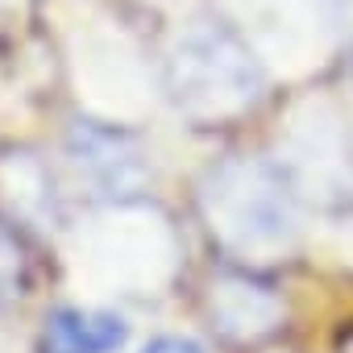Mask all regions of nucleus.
Listing matches in <instances>:
<instances>
[{
    "label": "nucleus",
    "mask_w": 353,
    "mask_h": 353,
    "mask_svg": "<svg viewBox=\"0 0 353 353\" xmlns=\"http://www.w3.org/2000/svg\"><path fill=\"white\" fill-rule=\"evenodd\" d=\"M208 233L237 258H279L295 245V188L266 158H225L200 179Z\"/></svg>",
    "instance_id": "1"
},
{
    "label": "nucleus",
    "mask_w": 353,
    "mask_h": 353,
    "mask_svg": "<svg viewBox=\"0 0 353 353\" xmlns=\"http://www.w3.org/2000/svg\"><path fill=\"white\" fill-rule=\"evenodd\" d=\"M166 92L192 121H229L258 104L262 67L229 26L192 21L166 50Z\"/></svg>",
    "instance_id": "2"
},
{
    "label": "nucleus",
    "mask_w": 353,
    "mask_h": 353,
    "mask_svg": "<svg viewBox=\"0 0 353 353\" xmlns=\"http://www.w3.org/2000/svg\"><path fill=\"white\" fill-rule=\"evenodd\" d=\"M283 174L295 196L336 212L353 208V125L336 104H303L283 133Z\"/></svg>",
    "instance_id": "3"
},
{
    "label": "nucleus",
    "mask_w": 353,
    "mask_h": 353,
    "mask_svg": "<svg viewBox=\"0 0 353 353\" xmlns=\"http://www.w3.org/2000/svg\"><path fill=\"white\" fill-rule=\"evenodd\" d=\"M71 158L79 166V174L112 200L137 196L150 183V158L145 150L121 133V129H104V125H79L71 133Z\"/></svg>",
    "instance_id": "4"
},
{
    "label": "nucleus",
    "mask_w": 353,
    "mask_h": 353,
    "mask_svg": "<svg viewBox=\"0 0 353 353\" xmlns=\"http://www.w3.org/2000/svg\"><path fill=\"white\" fill-rule=\"evenodd\" d=\"M204 307H208L212 328L225 341H237V345L266 341L270 332H279V324L287 316L283 299L266 283H258L250 274H216L208 283Z\"/></svg>",
    "instance_id": "5"
},
{
    "label": "nucleus",
    "mask_w": 353,
    "mask_h": 353,
    "mask_svg": "<svg viewBox=\"0 0 353 353\" xmlns=\"http://www.w3.org/2000/svg\"><path fill=\"white\" fill-rule=\"evenodd\" d=\"M129 324L104 307H54L38 332V353H117Z\"/></svg>",
    "instance_id": "6"
},
{
    "label": "nucleus",
    "mask_w": 353,
    "mask_h": 353,
    "mask_svg": "<svg viewBox=\"0 0 353 353\" xmlns=\"http://www.w3.org/2000/svg\"><path fill=\"white\" fill-rule=\"evenodd\" d=\"M34 283V262L13 225L0 221V299H21Z\"/></svg>",
    "instance_id": "7"
},
{
    "label": "nucleus",
    "mask_w": 353,
    "mask_h": 353,
    "mask_svg": "<svg viewBox=\"0 0 353 353\" xmlns=\"http://www.w3.org/2000/svg\"><path fill=\"white\" fill-rule=\"evenodd\" d=\"M141 353H204L196 341H188V336H154Z\"/></svg>",
    "instance_id": "8"
},
{
    "label": "nucleus",
    "mask_w": 353,
    "mask_h": 353,
    "mask_svg": "<svg viewBox=\"0 0 353 353\" xmlns=\"http://www.w3.org/2000/svg\"><path fill=\"white\" fill-rule=\"evenodd\" d=\"M332 26H353V0H324Z\"/></svg>",
    "instance_id": "9"
},
{
    "label": "nucleus",
    "mask_w": 353,
    "mask_h": 353,
    "mask_svg": "<svg viewBox=\"0 0 353 353\" xmlns=\"http://www.w3.org/2000/svg\"><path fill=\"white\" fill-rule=\"evenodd\" d=\"M341 353H353V332L345 336V345H341Z\"/></svg>",
    "instance_id": "10"
}]
</instances>
